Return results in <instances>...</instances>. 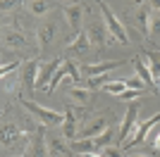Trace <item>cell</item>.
Returning <instances> with one entry per match:
<instances>
[{
  "instance_id": "obj_8",
  "label": "cell",
  "mask_w": 160,
  "mask_h": 157,
  "mask_svg": "<svg viewBox=\"0 0 160 157\" xmlns=\"http://www.w3.org/2000/svg\"><path fill=\"white\" fill-rule=\"evenodd\" d=\"M84 31L88 33V40H91V45H96V48H103V45H108L110 43V31L105 29V21H93V24H88Z\"/></svg>"
},
{
  "instance_id": "obj_15",
  "label": "cell",
  "mask_w": 160,
  "mask_h": 157,
  "mask_svg": "<svg viewBox=\"0 0 160 157\" xmlns=\"http://www.w3.org/2000/svg\"><path fill=\"white\" fill-rule=\"evenodd\" d=\"M91 48V40H88V33L86 31H81L77 38H72L69 40V45H67V50H65V55L67 57H74V55H84V52Z\"/></svg>"
},
{
  "instance_id": "obj_20",
  "label": "cell",
  "mask_w": 160,
  "mask_h": 157,
  "mask_svg": "<svg viewBox=\"0 0 160 157\" xmlns=\"http://www.w3.org/2000/svg\"><path fill=\"white\" fill-rule=\"evenodd\" d=\"M115 133H120V131H115V126H108L100 136H96L93 140H96V148H98V152L103 150V148H108V145H112V140H115Z\"/></svg>"
},
{
  "instance_id": "obj_25",
  "label": "cell",
  "mask_w": 160,
  "mask_h": 157,
  "mask_svg": "<svg viewBox=\"0 0 160 157\" xmlns=\"http://www.w3.org/2000/svg\"><path fill=\"white\" fill-rule=\"evenodd\" d=\"M50 7L53 5H50L48 0H31V14H36V17H38V14H46Z\"/></svg>"
},
{
  "instance_id": "obj_11",
  "label": "cell",
  "mask_w": 160,
  "mask_h": 157,
  "mask_svg": "<svg viewBox=\"0 0 160 157\" xmlns=\"http://www.w3.org/2000/svg\"><path fill=\"white\" fill-rule=\"evenodd\" d=\"M134 24L139 26V31L148 38V29H151V7H148L143 0H136V7H134Z\"/></svg>"
},
{
  "instance_id": "obj_13",
  "label": "cell",
  "mask_w": 160,
  "mask_h": 157,
  "mask_svg": "<svg viewBox=\"0 0 160 157\" xmlns=\"http://www.w3.org/2000/svg\"><path fill=\"white\" fill-rule=\"evenodd\" d=\"M38 62L36 59H29L27 64H24V69H22V86L27 88L29 98H31V91L36 88V78H38Z\"/></svg>"
},
{
  "instance_id": "obj_37",
  "label": "cell",
  "mask_w": 160,
  "mask_h": 157,
  "mask_svg": "<svg viewBox=\"0 0 160 157\" xmlns=\"http://www.w3.org/2000/svg\"><path fill=\"white\" fill-rule=\"evenodd\" d=\"M19 157H22V155H19Z\"/></svg>"
},
{
  "instance_id": "obj_6",
  "label": "cell",
  "mask_w": 160,
  "mask_h": 157,
  "mask_svg": "<svg viewBox=\"0 0 160 157\" xmlns=\"http://www.w3.org/2000/svg\"><path fill=\"white\" fill-rule=\"evenodd\" d=\"M62 64H65V59H62V57H53V59H48L46 64H41L38 67V78H36V88L48 91V86H50V81H53L55 72H58Z\"/></svg>"
},
{
  "instance_id": "obj_30",
  "label": "cell",
  "mask_w": 160,
  "mask_h": 157,
  "mask_svg": "<svg viewBox=\"0 0 160 157\" xmlns=\"http://www.w3.org/2000/svg\"><path fill=\"white\" fill-rule=\"evenodd\" d=\"M14 69H19V62H17V59H14V62H10V64H2V69H0V72H2V76H7V74L14 72Z\"/></svg>"
},
{
  "instance_id": "obj_19",
  "label": "cell",
  "mask_w": 160,
  "mask_h": 157,
  "mask_svg": "<svg viewBox=\"0 0 160 157\" xmlns=\"http://www.w3.org/2000/svg\"><path fill=\"white\" fill-rule=\"evenodd\" d=\"M67 95H69V98H74V102H77V105L86 107L93 93H91V88H86V86H72V88L67 91Z\"/></svg>"
},
{
  "instance_id": "obj_35",
  "label": "cell",
  "mask_w": 160,
  "mask_h": 157,
  "mask_svg": "<svg viewBox=\"0 0 160 157\" xmlns=\"http://www.w3.org/2000/svg\"><path fill=\"white\" fill-rule=\"evenodd\" d=\"M72 157H86V155H72Z\"/></svg>"
},
{
  "instance_id": "obj_3",
  "label": "cell",
  "mask_w": 160,
  "mask_h": 157,
  "mask_svg": "<svg viewBox=\"0 0 160 157\" xmlns=\"http://www.w3.org/2000/svg\"><path fill=\"white\" fill-rule=\"evenodd\" d=\"M160 121V112H155L153 117H148L146 121H139V124H136V129L132 131V136L127 138V140H124V143L120 145L122 150H132V148H136V145H141L143 143V140H146L148 138V133H151V129H153L155 124H158Z\"/></svg>"
},
{
  "instance_id": "obj_9",
  "label": "cell",
  "mask_w": 160,
  "mask_h": 157,
  "mask_svg": "<svg viewBox=\"0 0 160 157\" xmlns=\"http://www.w3.org/2000/svg\"><path fill=\"white\" fill-rule=\"evenodd\" d=\"M108 126H112V114L96 117L88 126H84V129L79 131V138H96V136H100V133H103Z\"/></svg>"
},
{
  "instance_id": "obj_27",
  "label": "cell",
  "mask_w": 160,
  "mask_h": 157,
  "mask_svg": "<svg viewBox=\"0 0 160 157\" xmlns=\"http://www.w3.org/2000/svg\"><path fill=\"white\" fill-rule=\"evenodd\" d=\"M124 83H127V88H134V91H143L146 93L148 91V86L141 81L139 76H132V78H124Z\"/></svg>"
},
{
  "instance_id": "obj_31",
  "label": "cell",
  "mask_w": 160,
  "mask_h": 157,
  "mask_svg": "<svg viewBox=\"0 0 160 157\" xmlns=\"http://www.w3.org/2000/svg\"><path fill=\"white\" fill-rule=\"evenodd\" d=\"M148 7H151L153 12H160V0H148Z\"/></svg>"
},
{
  "instance_id": "obj_5",
  "label": "cell",
  "mask_w": 160,
  "mask_h": 157,
  "mask_svg": "<svg viewBox=\"0 0 160 157\" xmlns=\"http://www.w3.org/2000/svg\"><path fill=\"white\" fill-rule=\"evenodd\" d=\"M139 112H141V105L136 102V100H134V102H129L127 112H124V121L120 124V133H117L120 143H117V145H122L129 136H132V131L136 129V124H139Z\"/></svg>"
},
{
  "instance_id": "obj_34",
  "label": "cell",
  "mask_w": 160,
  "mask_h": 157,
  "mask_svg": "<svg viewBox=\"0 0 160 157\" xmlns=\"http://www.w3.org/2000/svg\"><path fill=\"white\" fill-rule=\"evenodd\" d=\"M127 157H151V155H143V152H132V155H127Z\"/></svg>"
},
{
  "instance_id": "obj_23",
  "label": "cell",
  "mask_w": 160,
  "mask_h": 157,
  "mask_svg": "<svg viewBox=\"0 0 160 157\" xmlns=\"http://www.w3.org/2000/svg\"><path fill=\"white\" fill-rule=\"evenodd\" d=\"M5 45H10V48H22V45H24V36H22V33H17V31H7V33H5Z\"/></svg>"
},
{
  "instance_id": "obj_18",
  "label": "cell",
  "mask_w": 160,
  "mask_h": 157,
  "mask_svg": "<svg viewBox=\"0 0 160 157\" xmlns=\"http://www.w3.org/2000/svg\"><path fill=\"white\" fill-rule=\"evenodd\" d=\"M29 157H50L48 155V143H46V136H43V129H38V133H36V138H33Z\"/></svg>"
},
{
  "instance_id": "obj_12",
  "label": "cell",
  "mask_w": 160,
  "mask_h": 157,
  "mask_svg": "<svg viewBox=\"0 0 160 157\" xmlns=\"http://www.w3.org/2000/svg\"><path fill=\"white\" fill-rule=\"evenodd\" d=\"M48 155L50 157H72L74 152L69 150V140L65 136H48Z\"/></svg>"
},
{
  "instance_id": "obj_14",
  "label": "cell",
  "mask_w": 160,
  "mask_h": 157,
  "mask_svg": "<svg viewBox=\"0 0 160 157\" xmlns=\"http://www.w3.org/2000/svg\"><path fill=\"white\" fill-rule=\"evenodd\" d=\"M62 136L67 140H77L79 138V121H77V114H74L72 107L65 110V121H62Z\"/></svg>"
},
{
  "instance_id": "obj_36",
  "label": "cell",
  "mask_w": 160,
  "mask_h": 157,
  "mask_svg": "<svg viewBox=\"0 0 160 157\" xmlns=\"http://www.w3.org/2000/svg\"><path fill=\"white\" fill-rule=\"evenodd\" d=\"M58 2H67V0H58Z\"/></svg>"
},
{
  "instance_id": "obj_32",
  "label": "cell",
  "mask_w": 160,
  "mask_h": 157,
  "mask_svg": "<svg viewBox=\"0 0 160 157\" xmlns=\"http://www.w3.org/2000/svg\"><path fill=\"white\" fill-rule=\"evenodd\" d=\"M153 150H160V131L155 133V138H153Z\"/></svg>"
},
{
  "instance_id": "obj_22",
  "label": "cell",
  "mask_w": 160,
  "mask_h": 157,
  "mask_svg": "<svg viewBox=\"0 0 160 157\" xmlns=\"http://www.w3.org/2000/svg\"><path fill=\"white\" fill-rule=\"evenodd\" d=\"M65 78H67V81H72V78H69V74H67V69H65V64H62L60 69L55 72V76H53V81H50V86H48V91H46V93H53L55 88H58V86L65 81Z\"/></svg>"
},
{
  "instance_id": "obj_21",
  "label": "cell",
  "mask_w": 160,
  "mask_h": 157,
  "mask_svg": "<svg viewBox=\"0 0 160 157\" xmlns=\"http://www.w3.org/2000/svg\"><path fill=\"white\" fill-rule=\"evenodd\" d=\"M148 38L160 43V12L151 14V29H148Z\"/></svg>"
},
{
  "instance_id": "obj_29",
  "label": "cell",
  "mask_w": 160,
  "mask_h": 157,
  "mask_svg": "<svg viewBox=\"0 0 160 157\" xmlns=\"http://www.w3.org/2000/svg\"><path fill=\"white\" fill-rule=\"evenodd\" d=\"M122 152H124V150H122L120 145H108V148L100 150V155H103V157H124Z\"/></svg>"
},
{
  "instance_id": "obj_10",
  "label": "cell",
  "mask_w": 160,
  "mask_h": 157,
  "mask_svg": "<svg viewBox=\"0 0 160 157\" xmlns=\"http://www.w3.org/2000/svg\"><path fill=\"white\" fill-rule=\"evenodd\" d=\"M124 64V59H110V62H96V64H84L81 67V76H100V74H108L112 72V69H117V67Z\"/></svg>"
},
{
  "instance_id": "obj_26",
  "label": "cell",
  "mask_w": 160,
  "mask_h": 157,
  "mask_svg": "<svg viewBox=\"0 0 160 157\" xmlns=\"http://www.w3.org/2000/svg\"><path fill=\"white\" fill-rule=\"evenodd\" d=\"M105 83H108V74L91 76V78H86V81H84V86H86V88H91V91H93V88H100V86H105Z\"/></svg>"
},
{
  "instance_id": "obj_24",
  "label": "cell",
  "mask_w": 160,
  "mask_h": 157,
  "mask_svg": "<svg viewBox=\"0 0 160 157\" xmlns=\"http://www.w3.org/2000/svg\"><path fill=\"white\" fill-rule=\"evenodd\" d=\"M103 91L112 93V95H120V93L127 91V83H124V81H108V83L103 86Z\"/></svg>"
},
{
  "instance_id": "obj_33",
  "label": "cell",
  "mask_w": 160,
  "mask_h": 157,
  "mask_svg": "<svg viewBox=\"0 0 160 157\" xmlns=\"http://www.w3.org/2000/svg\"><path fill=\"white\" fill-rule=\"evenodd\" d=\"M17 0H2V10H7V7H12Z\"/></svg>"
},
{
  "instance_id": "obj_16",
  "label": "cell",
  "mask_w": 160,
  "mask_h": 157,
  "mask_svg": "<svg viewBox=\"0 0 160 157\" xmlns=\"http://www.w3.org/2000/svg\"><path fill=\"white\" fill-rule=\"evenodd\" d=\"M55 38V21H46V24L38 26V31H36V40H38V48L41 50H46Z\"/></svg>"
},
{
  "instance_id": "obj_2",
  "label": "cell",
  "mask_w": 160,
  "mask_h": 157,
  "mask_svg": "<svg viewBox=\"0 0 160 157\" xmlns=\"http://www.w3.org/2000/svg\"><path fill=\"white\" fill-rule=\"evenodd\" d=\"M98 10H100V14H103V21H105V29L110 31V36H112L117 43L127 45L129 38H127V29H124V24L115 17V12L105 5V2H98Z\"/></svg>"
},
{
  "instance_id": "obj_1",
  "label": "cell",
  "mask_w": 160,
  "mask_h": 157,
  "mask_svg": "<svg viewBox=\"0 0 160 157\" xmlns=\"http://www.w3.org/2000/svg\"><path fill=\"white\" fill-rule=\"evenodd\" d=\"M22 105H24L27 112H31V117L38 119L41 126H62V121H65V112L48 110V107L33 102V100H27V98H22Z\"/></svg>"
},
{
  "instance_id": "obj_7",
  "label": "cell",
  "mask_w": 160,
  "mask_h": 157,
  "mask_svg": "<svg viewBox=\"0 0 160 157\" xmlns=\"http://www.w3.org/2000/svg\"><path fill=\"white\" fill-rule=\"evenodd\" d=\"M134 69H136V76H139L141 81H143V83L155 93V95H160V88H158V83H155V78H153V72H151V67L146 64V59H143L141 52L134 57Z\"/></svg>"
},
{
  "instance_id": "obj_17",
  "label": "cell",
  "mask_w": 160,
  "mask_h": 157,
  "mask_svg": "<svg viewBox=\"0 0 160 157\" xmlns=\"http://www.w3.org/2000/svg\"><path fill=\"white\" fill-rule=\"evenodd\" d=\"M69 150L74 155H91V152H98L93 138H77V140H69Z\"/></svg>"
},
{
  "instance_id": "obj_4",
  "label": "cell",
  "mask_w": 160,
  "mask_h": 157,
  "mask_svg": "<svg viewBox=\"0 0 160 157\" xmlns=\"http://www.w3.org/2000/svg\"><path fill=\"white\" fill-rule=\"evenodd\" d=\"M65 19H67V29H69V40L77 38L84 31V7L79 2L67 5L65 7Z\"/></svg>"
},
{
  "instance_id": "obj_28",
  "label": "cell",
  "mask_w": 160,
  "mask_h": 157,
  "mask_svg": "<svg viewBox=\"0 0 160 157\" xmlns=\"http://www.w3.org/2000/svg\"><path fill=\"white\" fill-rule=\"evenodd\" d=\"M143 95V91H134V88H127L124 93H120L117 98L122 100V102H134V98H141Z\"/></svg>"
}]
</instances>
